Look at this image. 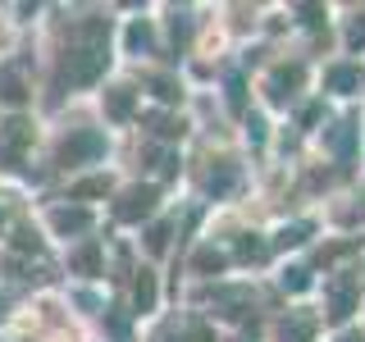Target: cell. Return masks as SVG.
Here are the masks:
<instances>
[{
  "label": "cell",
  "mask_w": 365,
  "mask_h": 342,
  "mask_svg": "<svg viewBox=\"0 0 365 342\" xmlns=\"http://www.w3.org/2000/svg\"><path fill=\"white\" fill-rule=\"evenodd\" d=\"M151 205H155V192H151V187H133L128 197L119 201V210H114V214H119V219H142Z\"/></svg>",
  "instance_id": "cell-1"
},
{
  "label": "cell",
  "mask_w": 365,
  "mask_h": 342,
  "mask_svg": "<svg viewBox=\"0 0 365 342\" xmlns=\"http://www.w3.org/2000/svg\"><path fill=\"white\" fill-rule=\"evenodd\" d=\"M356 83H361L356 68H334V73H329V87H334V91H351Z\"/></svg>",
  "instance_id": "cell-2"
},
{
  "label": "cell",
  "mask_w": 365,
  "mask_h": 342,
  "mask_svg": "<svg viewBox=\"0 0 365 342\" xmlns=\"http://www.w3.org/2000/svg\"><path fill=\"white\" fill-rule=\"evenodd\" d=\"M55 224H60V228H87V214L83 210H73V214L60 210V214H55Z\"/></svg>",
  "instance_id": "cell-3"
},
{
  "label": "cell",
  "mask_w": 365,
  "mask_h": 342,
  "mask_svg": "<svg viewBox=\"0 0 365 342\" xmlns=\"http://www.w3.org/2000/svg\"><path fill=\"white\" fill-rule=\"evenodd\" d=\"M151 296H155V288H151V279H137V306H151Z\"/></svg>",
  "instance_id": "cell-4"
},
{
  "label": "cell",
  "mask_w": 365,
  "mask_h": 342,
  "mask_svg": "<svg viewBox=\"0 0 365 342\" xmlns=\"http://www.w3.org/2000/svg\"><path fill=\"white\" fill-rule=\"evenodd\" d=\"M347 311H351V296L338 292V296H334V311H329V315H334V319H347Z\"/></svg>",
  "instance_id": "cell-5"
},
{
  "label": "cell",
  "mask_w": 365,
  "mask_h": 342,
  "mask_svg": "<svg viewBox=\"0 0 365 342\" xmlns=\"http://www.w3.org/2000/svg\"><path fill=\"white\" fill-rule=\"evenodd\" d=\"M283 283H288L292 292H302V288H306L311 279H306V269H292V274H283Z\"/></svg>",
  "instance_id": "cell-6"
},
{
  "label": "cell",
  "mask_w": 365,
  "mask_h": 342,
  "mask_svg": "<svg viewBox=\"0 0 365 342\" xmlns=\"http://www.w3.org/2000/svg\"><path fill=\"white\" fill-rule=\"evenodd\" d=\"M347 41H351V46H365V14H361L356 23H351V32H347Z\"/></svg>",
  "instance_id": "cell-7"
},
{
  "label": "cell",
  "mask_w": 365,
  "mask_h": 342,
  "mask_svg": "<svg viewBox=\"0 0 365 342\" xmlns=\"http://www.w3.org/2000/svg\"><path fill=\"white\" fill-rule=\"evenodd\" d=\"M110 114H128V96H123V91H114V96H110Z\"/></svg>",
  "instance_id": "cell-8"
},
{
  "label": "cell",
  "mask_w": 365,
  "mask_h": 342,
  "mask_svg": "<svg viewBox=\"0 0 365 342\" xmlns=\"http://www.w3.org/2000/svg\"><path fill=\"white\" fill-rule=\"evenodd\" d=\"M197 265H201V269H220V265H224V260H220V256H210V251H205V256L197 260Z\"/></svg>",
  "instance_id": "cell-9"
}]
</instances>
